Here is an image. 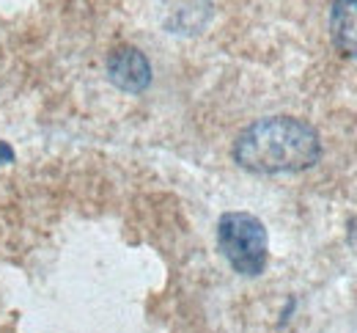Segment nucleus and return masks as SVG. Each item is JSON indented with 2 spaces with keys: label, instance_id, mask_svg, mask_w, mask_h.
I'll list each match as a JSON object with an SVG mask.
<instances>
[{
  "label": "nucleus",
  "instance_id": "nucleus-2",
  "mask_svg": "<svg viewBox=\"0 0 357 333\" xmlns=\"http://www.w3.org/2000/svg\"><path fill=\"white\" fill-rule=\"evenodd\" d=\"M218 245L239 276H261L267 267V229L250 212H225L218 221Z\"/></svg>",
  "mask_w": 357,
  "mask_h": 333
},
{
  "label": "nucleus",
  "instance_id": "nucleus-5",
  "mask_svg": "<svg viewBox=\"0 0 357 333\" xmlns=\"http://www.w3.org/2000/svg\"><path fill=\"white\" fill-rule=\"evenodd\" d=\"M11 160H14V149L6 141H0V165H6V163H11Z\"/></svg>",
  "mask_w": 357,
  "mask_h": 333
},
{
  "label": "nucleus",
  "instance_id": "nucleus-1",
  "mask_svg": "<svg viewBox=\"0 0 357 333\" xmlns=\"http://www.w3.org/2000/svg\"><path fill=\"white\" fill-rule=\"evenodd\" d=\"M321 157V138L303 119L267 116L245 127L234 141V160L250 174H297Z\"/></svg>",
  "mask_w": 357,
  "mask_h": 333
},
{
  "label": "nucleus",
  "instance_id": "nucleus-3",
  "mask_svg": "<svg viewBox=\"0 0 357 333\" xmlns=\"http://www.w3.org/2000/svg\"><path fill=\"white\" fill-rule=\"evenodd\" d=\"M107 77L116 89L140 94L151 86V64L132 45H121L107 55Z\"/></svg>",
  "mask_w": 357,
  "mask_h": 333
},
{
  "label": "nucleus",
  "instance_id": "nucleus-4",
  "mask_svg": "<svg viewBox=\"0 0 357 333\" xmlns=\"http://www.w3.org/2000/svg\"><path fill=\"white\" fill-rule=\"evenodd\" d=\"M330 36L344 55L357 58V0H333Z\"/></svg>",
  "mask_w": 357,
  "mask_h": 333
}]
</instances>
